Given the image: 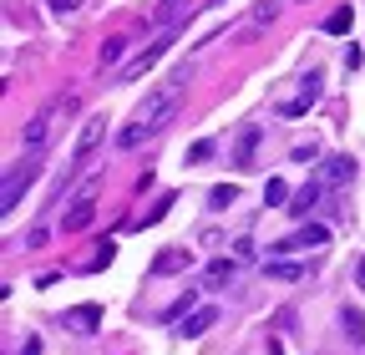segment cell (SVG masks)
I'll return each mask as SVG.
<instances>
[{
  "label": "cell",
  "instance_id": "1",
  "mask_svg": "<svg viewBox=\"0 0 365 355\" xmlns=\"http://www.w3.org/2000/svg\"><path fill=\"white\" fill-rule=\"evenodd\" d=\"M182 86H188V71H178L168 86H158V92H148V102L132 112V122L117 132V148L122 153H132V148H143L148 138H158V132L173 122V112H178V102H182Z\"/></svg>",
  "mask_w": 365,
  "mask_h": 355
},
{
  "label": "cell",
  "instance_id": "2",
  "mask_svg": "<svg viewBox=\"0 0 365 355\" xmlns=\"http://www.w3.org/2000/svg\"><path fill=\"white\" fill-rule=\"evenodd\" d=\"M71 107H76V97H56V102H46V107L21 127V143H26L31 153H41L46 143H51V132H56V117H61V112H71Z\"/></svg>",
  "mask_w": 365,
  "mask_h": 355
},
{
  "label": "cell",
  "instance_id": "3",
  "mask_svg": "<svg viewBox=\"0 0 365 355\" xmlns=\"http://www.w3.org/2000/svg\"><path fill=\"white\" fill-rule=\"evenodd\" d=\"M36 173H41V158H36V153L6 173V188H0V213H16V208H21V193L36 183Z\"/></svg>",
  "mask_w": 365,
  "mask_h": 355
},
{
  "label": "cell",
  "instance_id": "4",
  "mask_svg": "<svg viewBox=\"0 0 365 355\" xmlns=\"http://www.w3.org/2000/svg\"><path fill=\"white\" fill-rule=\"evenodd\" d=\"M102 138H107V117L97 112V117H86V122H81V132H76V148H71V168H66V178H71L91 153H97V148H102Z\"/></svg>",
  "mask_w": 365,
  "mask_h": 355
},
{
  "label": "cell",
  "instance_id": "5",
  "mask_svg": "<svg viewBox=\"0 0 365 355\" xmlns=\"http://www.w3.org/2000/svg\"><path fill=\"white\" fill-rule=\"evenodd\" d=\"M173 41H178V26H173V31H163V36L153 41L148 51H137V56L122 66V76H127V81H132V76H148V66H158V61L168 56V46H173Z\"/></svg>",
  "mask_w": 365,
  "mask_h": 355
},
{
  "label": "cell",
  "instance_id": "6",
  "mask_svg": "<svg viewBox=\"0 0 365 355\" xmlns=\"http://www.w3.org/2000/svg\"><path fill=\"white\" fill-rule=\"evenodd\" d=\"M319 244H330V229H325V224H304L294 239H279V244H269V254L279 259V254H294V249H319Z\"/></svg>",
  "mask_w": 365,
  "mask_h": 355
},
{
  "label": "cell",
  "instance_id": "7",
  "mask_svg": "<svg viewBox=\"0 0 365 355\" xmlns=\"http://www.w3.org/2000/svg\"><path fill=\"white\" fill-rule=\"evenodd\" d=\"M319 86H325V76L319 71H309L304 81H299V97H289V102H279V117H304L314 102H319Z\"/></svg>",
  "mask_w": 365,
  "mask_h": 355
},
{
  "label": "cell",
  "instance_id": "8",
  "mask_svg": "<svg viewBox=\"0 0 365 355\" xmlns=\"http://www.w3.org/2000/svg\"><path fill=\"white\" fill-rule=\"evenodd\" d=\"M91 213H97V188H86V193L71 203V213L61 218V229H66V234H81V229L91 224Z\"/></svg>",
  "mask_w": 365,
  "mask_h": 355
},
{
  "label": "cell",
  "instance_id": "9",
  "mask_svg": "<svg viewBox=\"0 0 365 355\" xmlns=\"http://www.w3.org/2000/svg\"><path fill=\"white\" fill-rule=\"evenodd\" d=\"M213 325H218V304H198L188 320H178V335H182V340H198V335L213 330Z\"/></svg>",
  "mask_w": 365,
  "mask_h": 355
},
{
  "label": "cell",
  "instance_id": "10",
  "mask_svg": "<svg viewBox=\"0 0 365 355\" xmlns=\"http://www.w3.org/2000/svg\"><path fill=\"white\" fill-rule=\"evenodd\" d=\"M259 143H264V127H244V132H239V143H234V168H254Z\"/></svg>",
  "mask_w": 365,
  "mask_h": 355
},
{
  "label": "cell",
  "instance_id": "11",
  "mask_svg": "<svg viewBox=\"0 0 365 355\" xmlns=\"http://www.w3.org/2000/svg\"><path fill=\"white\" fill-rule=\"evenodd\" d=\"M350 178H355L350 158H325V168H319V183H325V188H340V183H350Z\"/></svg>",
  "mask_w": 365,
  "mask_h": 355
},
{
  "label": "cell",
  "instance_id": "12",
  "mask_svg": "<svg viewBox=\"0 0 365 355\" xmlns=\"http://www.w3.org/2000/svg\"><path fill=\"white\" fill-rule=\"evenodd\" d=\"M193 264V249H163L153 259V274H178V269H188Z\"/></svg>",
  "mask_w": 365,
  "mask_h": 355
},
{
  "label": "cell",
  "instance_id": "13",
  "mask_svg": "<svg viewBox=\"0 0 365 355\" xmlns=\"http://www.w3.org/2000/svg\"><path fill=\"white\" fill-rule=\"evenodd\" d=\"M71 325H76L81 335H97V325H102V309H97V304H76V309H71Z\"/></svg>",
  "mask_w": 365,
  "mask_h": 355
},
{
  "label": "cell",
  "instance_id": "14",
  "mask_svg": "<svg viewBox=\"0 0 365 355\" xmlns=\"http://www.w3.org/2000/svg\"><path fill=\"white\" fill-rule=\"evenodd\" d=\"M340 330H345L350 345H365V315L360 309H340Z\"/></svg>",
  "mask_w": 365,
  "mask_h": 355
},
{
  "label": "cell",
  "instance_id": "15",
  "mask_svg": "<svg viewBox=\"0 0 365 355\" xmlns=\"http://www.w3.org/2000/svg\"><path fill=\"white\" fill-rule=\"evenodd\" d=\"M234 269H239L234 259H213V264H208V274H203V284H208V289H223L228 279H234Z\"/></svg>",
  "mask_w": 365,
  "mask_h": 355
},
{
  "label": "cell",
  "instance_id": "16",
  "mask_svg": "<svg viewBox=\"0 0 365 355\" xmlns=\"http://www.w3.org/2000/svg\"><path fill=\"white\" fill-rule=\"evenodd\" d=\"M314 203H319V183H304V188L289 198V213H294V218H309V208H314Z\"/></svg>",
  "mask_w": 365,
  "mask_h": 355
},
{
  "label": "cell",
  "instance_id": "17",
  "mask_svg": "<svg viewBox=\"0 0 365 355\" xmlns=\"http://www.w3.org/2000/svg\"><path fill=\"white\" fill-rule=\"evenodd\" d=\"M122 56H127V41H122V36H112L107 46H102V56H97V61H102V71H107V66H122Z\"/></svg>",
  "mask_w": 365,
  "mask_h": 355
},
{
  "label": "cell",
  "instance_id": "18",
  "mask_svg": "<svg viewBox=\"0 0 365 355\" xmlns=\"http://www.w3.org/2000/svg\"><path fill=\"white\" fill-rule=\"evenodd\" d=\"M264 203H269V208L289 203V183H284V178H269V183H264Z\"/></svg>",
  "mask_w": 365,
  "mask_h": 355
},
{
  "label": "cell",
  "instance_id": "19",
  "mask_svg": "<svg viewBox=\"0 0 365 355\" xmlns=\"http://www.w3.org/2000/svg\"><path fill=\"white\" fill-rule=\"evenodd\" d=\"M350 26H355V11H350V6H340L335 16H325V31H330V36H345Z\"/></svg>",
  "mask_w": 365,
  "mask_h": 355
},
{
  "label": "cell",
  "instance_id": "20",
  "mask_svg": "<svg viewBox=\"0 0 365 355\" xmlns=\"http://www.w3.org/2000/svg\"><path fill=\"white\" fill-rule=\"evenodd\" d=\"M182 6H188V0H163V6H158V16H153V21H158V26H168V31H173V21H178V16H182Z\"/></svg>",
  "mask_w": 365,
  "mask_h": 355
},
{
  "label": "cell",
  "instance_id": "21",
  "mask_svg": "<svg viewBox=\"0 0 365 355\" xmlns=\"http://www.w3.org/2000/svg\"><path fill=\"white\" fill-rule=\"evenodd\" d=\"M264 269H269L274 279H299V264H284V259H269Z\"/></svg>",
  "mask_w": 365,
  "mask_h": 355
},
{
  "label": "cell",
  "instance_id": "22",
  "mask_svg": "<svg viewBox=\"0 0 365 355\" xmlns=\"http://www.w3.org/2000/svg\"><path fill=\"white\" fill-rule=\"evenodd\" d=\"M234 198H239V188H234V183H218V188L208 193V203H213V208H228Z\"/></svg>",
  "mask_w": 365,
  "mask_h": 355
},
{
  "label": "cell",
  "instance_id": "23",
  "mask_svg": "<svg viewBox=\"0 0 365 355\" xmlns=\"http://www.w3.org/2000/svg\"><path fill=\"white\" fill-rule=\"evenodd\" d=\"M112 254H117V244L107 239V244H97V254H91V264H86V269H107V264H112Z\"/></svg>",
  "mask_w": 365,
  "mask_h": 355
},
{
  "label": "cell",
  "instance_id": "24",
  "mask_svg": "<svg viewBox=\"0 0 365 355\" xmlns=\"http://www.w3.org/2000/svg\"><path fill=\"white\" fill-rule=\"evenodd\" d=\"M173 203H178V193H163V198H158V208H148V218H143V224H158V218H163Z\"/></svg>",
  "mask_w": 365,
  "mask_h": 355
},
{
  "label": "cell",
  "instance_id": "25",
  "mask_svg": "<svg viewBox=\"0 0 365 355\" xmlns=\"http://www.w3.org/2000/svg\"><path fill=\"white\" fill-rule=\"evenodd\" d=\"M274 16H279V6H274V0H264V6H259V11H254V26H269V21H274Z\"/></svg>",
  "mask_w": 365,
  "mask_h": 355
},
{
  "label": "cell",
  "instance_id": "26",
  "mask_svg": "<svg viewBox=\"0 0 365 355\" xmlns=\"http://www.w3.org/2000/svg\"><path fill=\"white\" fill-rule=\"evenodd\" d=\"M203 158H213V143H193L188 148V163H203Z\"/></svg>",
  "mask_w": 365,
  "mask_h": 355
},
{
  "label": "cell",
  "instance_id": "27",
  "mask_svg": "<svg viewBox=\"0 0 365 355\" xmlns=\"http://www.w3.org/2000/svg\"><path fill=\"white\" fill-rule=\"evenodd\" d=\"M46 6H51V11H56V16H71V11H76V6H81V0H46Z\"/></svg>",
  "mask_w": 365,
  "mask_h": 355
},
{
  "label": "cell",
  "instance_id": "28",
  "mask_svg": "<svg viewBox=\"0 0 365 355\" xmlns=\"http://www.w3.org/2000/svg\"><path fill=\"white\" fill-rule=\"evenodd\" d=\"M16 355H41V340H36V335H31V340H26V345H21V350H16Z\"/></svg>",
  "mask_w": 365,
  "mask_h": 355
},
{
  "label": "cell",
  "instance_id": "29",
  "mask_svg": "<svg viewBox=\"0 0 365 355\" xmlns=\"http://www.w3.org/2000/svg\"><path fill=\"white\" fill-rule=\"evenodd\" d=\"M355 284H360V289H365V254H360V259H355Z\"/></svg>",
  "mask_w": 365,
  "mask_h": 355
},
{
  "label": "cell",
  "instance_id": "30",
  "mask_svg": "<svg viewBox=\"0 0 365 355\" xmlns=\"http://www.w3.org/2000/svg\"><path fill=\"white\" fill-rule=\"evenodd\" d=\"M269 355H284V350H279V345H269Z\"/></svg>",
  "mask_w": 365,
  "mask_h": 355
}]
</instances>
